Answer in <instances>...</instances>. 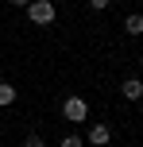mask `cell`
Listing matches in <instances>:
<instances>
[{
	"label": "cell",
	"instance_id": "cell-1",
	"mask_svg": "<svg viewBox=\"0 0 143 147\" xmlns=\"http://www.w3.org/2000/svg\"><path fill=\"white\" fill-rule=\"evenodd\" d=\"M54 16H58L54 0H31V4H27V20H31V23H39V27H50Z\"/></svg>",
	"mask_w": 143,
	"mask_h": 147
},
{
	"label": "cell",
	"instance_id": "cell-2",
	"mask_svg": "<svg viewBox=\"0 0 143 147\" xmlns=\"http://www.w3.org/2000/svg\"><path fill=\"white\" fill-rule=\"evenodd\" d=\"M62 116H66L70 124L89 120V105H85V97H66V101H62Z\"/></svg>",
	"mask_w": 143,
	"mask_h": 147
},
{
	"label": "cell",
	"instance_id": "cell-3",
	"mask_svg": "<svg viewBox=\"0 0 143 147\" xmlns=\"http://www.w3.org/2000/svg\"><path fill=\"white\" fill-rule=\"evenodd\" d=\"M108 140H112V128L108 124H93L89 136H85V143H93V147H108Z\"/></svg>",
	"mask_w": 143,
	"mask_h": 147
},
{
	"label": "cell",
	"instance_id": "cell-4",
	"mask_svg": "<svg viewBox=\"0 0 143 147\" xmlns=\"http://www.w3.org/2000/svg\"><path fill=\"white\" fill-rule=\"evenodd\" d=\"M120 93H124V101H139L143 97V78H128L120 85Z\"/></svg>",
	"mask_w": 143,
	"mask_h": 147
},
{
	"label": "cell",
	"instance_id": "cell-5",
	"mask_svg": "<svg viewBox=\"0 0 143 147\" xmlns=\"http://www.w3.org/2000/svg\"><path fill=\"white\" fill-rule=\"evenodd\" d=\"M124 31H128V35H143V16H139V12H132L128 20H124Z\"/></svg>",
	"mask_w": 143,
	"mask_h": 147
},
{
	"label": "cell",
	"instance_id": "cell-6",
	"mask_svg": "<svg viewBox=\"0 0 143 147\" xmlns=\"http://www.w3.org/2000/svg\"><path fill=\"white\" fill-rule=\"evenodd\" d=\"M15 97H19V93H15V85H8V81H0V109H8V105H12Z\"/></svg>",
	"mask_w": 143,
	"mask_h": 147
},
{
	"label": "cell",
	"instance_id": "cell-7",
	"mask_svg": "<svg viewBox=\"0 0 143 147\" xmlns=\"http://www.w3.org/2000/svg\"><path fill=\"white\" fill-rule=\"evenodd\" d=\"M23 147H46V140L35 132V136H27V140H23Z\"/></svg>",
	"mask_w": 143,
	"mask_h": 147
},
{
	"label": "cell",
	"instance_id": "cell-8",
	"mask_svg": "<svg viewBox=\"0 0 143 147\" xmlns=\"http://www.w3.org/2000/svg\"><path fill=\"white\" fill-rule=\"evenodd\" d=\"M58 147H85V140H81V136H66Z\"/></svg>",
	"mask_w": 143,
	"mask_h": 147
},
{
	"label": "cell",
	"instance_id": "cell-9",
	"mask_svg": "<svg viewBox=\"0 0 143 147\" xmlns=\"http://www.w3.org/2000/svg\"><path fill=\"white\" fill-rule=\"evenodd\" d=\"M108 4H112V0H89V8H93V12H105Z\"/></svg>",
	"mask_w": 143,
	"mask_h": 147
},
{
	"label": "cell",
	"instance_id": "cell-10",
	"mask_svg": "<svg viewBox=\"0 0 143 147\" xmlns=\"http://www.w3.org/2000/svg\"><path fill=\"white\" fill-rule=\"evenodd\" d=\"M12 4H15V8H27V4H31V0H12Z\"/></svg>",
	"mask_w": 143,
	"mask_h": 147
},
{
	"label": "cell",
	"instance_id": "cell-11",
	"mask_svg": "<svg viewBox=\"0 0 143 147\" xmlns=\"http://www.w3.org/2000/svg\"><path fill=\"white\" fill-rule=\"evenodd\" d=\"M139 70H143V54H139Z\"/></svg>",
	"mask_w": 143,
	"mask_h": 147
},
{
	"label": "cell",
	"instance_id": "cell-12",
	"mask_svg": "<svg viewBox=\"0 0 143 147\" xmlns=\"http://www.w3.org/2000/svg\"><path fill=\"white\" fill-rule=\"evenodd\" d=\"M54 4H58V0H54Z\"/></svg>",
	"mask_w": 143,
	"mask_h": 147
}]
</instances>
